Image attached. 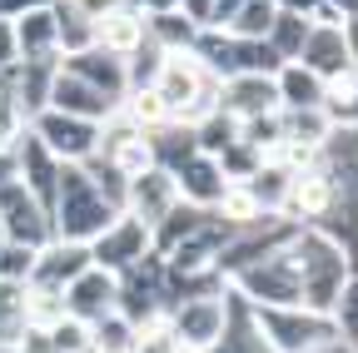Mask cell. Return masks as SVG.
Returning a JSON list of instances; mask_svg holds the SVG:
<instances>
[{
  "instance_id": "cell-39",
  "label": "cell",
  "mask_w": 358,
  "mask_h": 353,
  "mask_svg": "<svg viewBox=\"0 0 358 353\" xmlns=\"http://www.w3.org/2000/svg\"><path fill=\"white\" fill-rule=\"evenodd\" d=\"M25 124H30V115L20 110V100L0 90V150H15V140L25 135Z\"/></svg>"
},
{
  "instance_id": "cell-13",
  "label": "cell",
  "mask_w": 358,
  "mask_h": 353,
  "mask_svg": "<svg viewBox=\"0 0 358 353\" xmlns=\"http://www.w3.org/2000/svg\"><path fill=\"white\" fill-rule=\"evenodd\" d=\"M10 35H15V60H60V6H35L10 15Z\"/></svg>"
},
{
  "instance_id": "cell-36",
  "label": "cell",
  "mask_w": 358,
  "mask_h": 353,
  "mask_svg": "<svg viewBox=\"0 0 358 353\" xmlns=\"http://www.w3.org/2000/svg\"><path fill=\"white\" fill-rule=\"evenodd\" d=\"M45 333H50L55 353H95V343H90V324H85V319H75V314L55 319Z\"/></svg>"
},
{
  "instance_id": "cell-27",
  "label": "cell",
  "mask_w": 358,
  "mask_h": 353,
  "mask_svg": "<svg viewBox=\"0 0 358 353\" xmlns=\"http://www.w3.org/2000/svg\"><path fill=\"white\" fill-rule=\"evenodd\" d=\"M234 140H239V120H234L229 110H224V105L194 124V145H199V154H214V159H219V154L229 150Z\"/></svg>"
},
{
  "instance_id": "cell-47",
  "label": "cell",
  "mask_w": 358,
  "mask_h": 353,
  "mask_svg": "<svg viewBox=\"0 0 358 353\" xmlns=\"http://www.w3.org/2000/svg\"><path fill=\"white\" fill-rule=\"evenodd\" d=\"M324 6L338 15V20H348V15H358V0H324Z\"/></svg>"
},
{
  "instance_id": "cell-1",
  "label": "cell",
  "mask_w": 358,
  "mask_h": 353,
  "mask_svg": "<svg viewBox=\"0 0 358 353\" xmlns=\"http://www.w3.org/2000/svg\"><path fill=\"white\" fill-rule=\"evenodd\" d=\"M289 254H294V269H299V289H303V308H319L329 314V303L338 294V284L348 279L353 269V254L338 234H329L324 224H299L294 239H289Z\"/></svg>"
},
{
  "instance_id": "cell-21",
  "label": "cell",
  "mask_w": 358,
  "mask_h": 353,
  "mask_svg": "<svg viewBox=\"0 0 358 353\" xmlns=\"http://www.w3.org/2000/svg\"><path fill=\"white\" fill-rule=\"evenodd\" d=\"M90 269V244H75V239H50L40 254H35V274L30 284H50V289H65L70 279H80Z\"/></svg>"
},
{
  "instance_id": "cell-50",
  "label": "cell",
  "mask_w": 358,
  "mask_h": 353,
  "mask_svg": "<svg viewBox=\"0 0 358 353\" xmlns=\"http://www.w3.org/2000/svg\"><path fill=\"white\" fill-rule=\"evenodd\" d=\"M353 124H358V115H353Z\"/></svg>"
},
{
  "instance_id": "cell-32",
  "label": "cell",
  "mask_w": 358,
  "mask_h": 353,
  "mask_svg": "<svg viewBox=\"0 0 358 353\" xmlns=\"http://www.w3.org/2000/svg\"><path fill=\"white\" fill-rule=\"evenodd\" d=\"M120 110H124L134 124H140L145 135H150V129H159V124H169V110H164V100L150 90V85H145V90H129V95L120 100Z\"/></svg>"
},
{
  "instance_id": "cell-15",
  "label": "cell",
  "mask_w": 358,
  "mask_h": 353,
  "mask_svg": "<svg viewBox=\"0 0 358 353\" xmlns=\"http://www.w3.org/2000/svg\"><path fill=\"white\" fill-rule=\"evenodd\" d=\"M169 174H174V185H179V199H185V204H199V209H214L219 194L234 185L214 154H189L185 164L169 169Z\"/></svg>"
},
{
  "instance_id": "cell-17",
  "label": "cell",
  "mask_w": 358,
  "mask_h": 353,
  "mask_svg": "<svg viewBox=\"0 0 358 353\" xmlns=\"http://www.w3.org/2000/svg\"><path fill=\"white\" fill-rule=\"evenodd\" d=\"M45 105H55V110H65V115H80V120H105L120 100H110L105 90H95L90 80H80V75H70L65 65H55V80H50V100Z\"/></svg>"
},
{
  "instance_id": "cell-11",
  "label": "cell",
  "mask_w": 358,
  "mask_h": 353,
  "mask_svg": "<svg viewBox=\"0 0 358 353\" xmlns=\"http://www.w3.org/2000/svg\"><path fill=\"white\" fill-rule=\"evenodd\" d=\"M155 249V239H150V224H140L134 214H115L110 224L90 239V264H100V269H110V274H120V269H129L134 259H145Z\"/></svg>"
},
{
  "instance_id": "cell-41",
  "label": "cell",
  "mask_w": 358,
  "mask_h": 353,
  "mask_svg": "<svg viewBox=\"0 0 358 353\" xmlns=\"http://www.w3.org/2000/svg\"><path fill=\"white\" fill-rule=\"evenodd\" d=\"M274 6H279V10H294V15L313 20V25H319V20H338V15L324 6V0H274Z\"/></svg>"
},
{
  "instance_id": "cell-35",
  "label": "cell",
  "mask_w": 358,
  "mask_h": 353,
  "mask_svg": "<svg viewBox=\"0 0 358 353\" xmlns=\"http://www.w3.org/2000/svg\"><path fill=\"white\" fill-rule=\"evenodd\" d=\"M129 353H185L179 338H174V329H169V314H159L150 324H134V348Z\"/></svg>"
},
{
  "instance_id": "cell-30",
  "label": "cell",
  "mask_w": 358,
  "mask_h": 353,
  "mask_svg": "<svg viewBox=\"0 0 358 353\" xmlns=\"http://www.w3.org/2000/svg\"><path fill=\"white\" fill-rule=\"evenodd\" d=\"M194 35H199V25H194L185 10L150 15V40H155V45H164V50H189V45H194Z\"/></svg>"
},
{
  "instance_id": "cell-3",
  "label": "cell",
  "mask_w": 358,
  "mask_h": 353,
  "mask_svg": "<svg viewBox=\"0 0 358 353\" xmlns=\"http://www.w3.org/2000/svg\"><path fill=\"white\" fill-rule=\"evenodd\" d=\"M249 333L264 353H334L338 348L334 319L319 314V308H303V303L249 308Z\"/></svg>"
},
{
  "instance_id": "cell-37",
  "label": "cell",
  "mask_w": 358,
  "mask_h": 353,
  "mask_svg": "<svg viewBox=\"0 0 358 353\" xmlns=\"http://www.w3.org/2000/svg\"><path fill=\"white\" fill-rule=\"evenodd\" d=\"M0 329L6 333L25 329V284L20 279H0Z\"/></svg>"
},
{
  "instance_id": "cell-26",
  "label": "cell",
  "mask_w": 358,
  "mask_h": 353,
  "mask_svg": "<svg viewBox=\"0 0 358 353\" xmlns=\"http://www.w3.org/2000/svg\"><path fill=\"white\" fill-rule=\"evenodd\" d=\"M214 214H219V219H224V224H229V229L239 234V229H249V224H259V219H264L268 209H264V204H259V199L249 194V185H239V180H234L229 189H224V194H219V204H214Z\"/></svg>"
},
{
  "instance_id": "cell-14",
  "label": "cell",
  "mask_w": 358,
  "mask_h": 353,
  "mask_svg": "<svg viewBox=\"0 0 358 353\" xmlns=\"http://www.w3.org/2000/svg\"><path fill=\"white\" fill-rule=\"evenodd\" d=\"M115 298H120L115 274L100 269V264H90L80 279L65 284V314H75V319H85V324H95V319L115 314Z\"/></svg>"
},
{
  "instance_id": "cell-22",
  "label": "cell",
  "mask_w": 358,
  "mask_h": 353,
  "mask_svg": "<svg viewBox=\"0 0 358 353\" xmlns=\"http://www.w3.org/2000/svg\"><path fill=\"white\" fill-rule=\"evenodd\" d=\"M294 60H303L313 75H334V70L353 65V60H348V40H343V20L308 25V40H303V50H299Z\"/></svg>"
},
{
  "instance_id": "cell-44",
  "label": "cell",
  "mask_w": 358,
  "mask_h": 353,
  "mask_svg": "<svg viewBox=\"0 0 358 353\" xmlns=\"http://www.w3.org/2000/svg\"><path fill=\"white\" fill-rule=\"evenodd\" d=\"M15 60V35H10V20H0V65Z\"/></svg>"
},
{
  "instance_id": "cell-9",
  "label": "cell",
  "mask_w": 358,
  "mask_h": 353,
  "mask_svg": "<svg viewBox=\"0 0 358 353\" xmlns=\"http://www.w3.org/2000/svg\"><path fill=\"white\" fill-rule=\"evenodd\" d=\"M0 234H6L10 244H30V249H45V244L55 239L50 209H45L20 180L0 185Z\"/></svg>"
},
{
  "instance_id": "cell-38",
  "label": "cell",
  "mask_w": 358,
  "mask_h": 353,
  "mask_svg": "<svg viewBox=\"0 0 358 353\" xmlns=\"http://www.w3.org/2000/svg\"><path fill=\"white\" fill-rule=\"evenodd\" d=\"M35 254L40 249H30V244H0V279H20V284H30V274H35Z\"/></svg>"
},
{
  "instance_id": "cell-20",
  "label": "cell",
  "mask_w": 358,
  "mask_h": 353,
  "mask_svg": "<svg viewBox=\"0 0 358 353\" xmlns=\"http://www.w3.org/2000/svg\"><path fill=\"white\" fill-rule=\"evenodd\" d=\"M15 174H20V185H25L45 209H50V199H55V180H60V159L45 150V145L30 135V129L15 140Z\"/></svg>"
},
{
  "instance_id": "cell-48",
  "label": "cell",
  "mask_w": 358,
  "mask_h": 353,
  "mask_svg": "<svg viewBox=\"0 0 358 353\" xmlns=\"http://www.w3.org/2000/svg\"><path fill=\"white\" fill-rule=\"evenodd\" d=\"M10 338H15V333H6V329H0V348H10Z\"/></svg>"
},
{
  "instance_id": "cell-16",
  "label": "cell",
  "mask_w": 358,
  "mask_h": 353,
  "mask_svg": "<svg viewBox=\"0 0 358 353\" xmlns=\"http://www.w3.org/2000/svg\"><path fill=\"white\" fill-rule=\"evenodd\" d=\"M219 105L234 120L268 115V110H279V85H274V75H229V80H219Z\"/></svg>"
},
{
  "instance_id": "cell-6",
  "label": "cell",
  "mask_w": 358,
  "mask_h": 353,
  "mask_svg": "<svg viewBox=\"0 0 358 353\" xmlns=\"http://www.w3.org/2000/svg\"><path fill=\"white\" fill-rule=\"evenodd\" d=\"M189 50L204 60V70H209L214 80H229V75H274V70L284 65L268 40H244V35H234V30H214V25H204V30L194 35Z\"/></svg>"
},
{
  "instance_id": "cell-23",
  "label": "cell",
  "mask_w": 358,
  "mask_h": 353,
  "mask_svg": "<svg viewBox=\"0 0 358 353\" xmlns=\"http://www.w3.org/2000/svg\"><path fill=\"white\" fill-rule=\"evenodd\" d=\"M279 110H324V75H313L303 60H284L274 70Z\"/></svg>"
},
{
  "instance_id": "cell-29",
  "label": "cell",
  "mask_w": 358,
  "mask_h": 353,
  "mask_svg": "<svg viewBox=\"0 0 358 353\" xmlns=\"http://www.w3.org/2000/svg\"><path fill=\"white\" fill-rule=\"evenodd\" d=\"M308 25L313 20H303V15H294V10H274V25H268V45H274V55L279 60H294L299 50H303V40H308Z\"/></svg>"
},
{
  "instance_id": "cell-10",
  "label": "cell",
  "mask_w": 358,
  "mask_h": 353,
  "mask_svg": "<svg viewBox=\"0 0 358 353\" xmlns=\"http://www.w3.org/2000/svg\"><path fill=\"white\" fill-rule=\"evenodd\" d=\"M334 204H338V180L329 174V164L319 159V164L289 174V189H284L279 214L294 219V224H324V219L334 214Z\"/></svg>"
},
{
  "instance_id": "cell-2",
  "label": "cell",
  "mask_w": 358,
  "mask_h": 353,
  "mask_svg": "<svg viewBox=\"0 0 358 353\" xmlns=\"http://www.w3.org/2000/svg\"><path fill=\"white\" fill-rule=\"evenodd\" d=\"M120 214V204L100 189V180L90 174V164H60L55 180V199H50V219H55V239H75L90 244L110 219Z\"/></svg>"
},
{
  "instance_id": "cell-33",
  "label": "cell",
  "mask_w": 358,
  "mask_h": 353,
  "mask_svg": "<svg viewBox=\"0 0 358 353\" xmlns=\"http://www.w3.org/2000/svg\"><path fill=\"white\" fill-rule=\"evenodd\" d=\"M274 0H244L239 6V15L224 25V30H234V35H244V40H264L268 35V25H274Z\"/></svg>"
},
{
  "instance_id": "cell-40",
  "label": "cell",
  "mask_w": 358,
  "mask_h": 353,
  "mask_svg": "<svg viewBox=\"0 0 358 353\" xmlns=\"http://www.w3.org/2000/svg\"><path fill=\"white\" fill-rule=\"evenodd\" d=\"M10 353H55V343H50V333H45V329H15Z\"/></svg>"
},
{
  "instance_id": "cell-49",
  "label": "cell",
  "mask_w": 358,
  "mask_h": 353,
  "mask_svg": "<svg viewBox=\"0 0 358 353\" xmlns=\"http://www.w3.org/2000/svg\"><path fill=\"white\" fill-rule=\"evenodd\" d=\"M0 244H6V234H0Z\"/></svg>"
},
{
  "instance_id": "cell-12",
  "label": "cell",
  "mask_w": 358,
  "mask_h": 353,
  "mask_svg": "<svg viewBox=\"0 0 358 353\" xmlns=\"http://www.w3.org/2000/svg\"><path fill=\"white\" fill-rule=\"evenodd\" d=\"M174 204H179V185H174V174H169L164 164H150V169H140V174H129V180H124L120 209L134 214V219H140V224H150V229L159 224Z\"/></svg>"
},
{
  "instance_id": "cell-42",
  "label": "cell",
  "mask_w": 358,
  "mask_h": 353,
  "mask_svg": "<svg viewBox=\"0 0 358 353\" xmlns=\"http://www.w3.org/2000/svg\"><path fill=\"white\" fill-rule=\"evenodd\" d=\"M239 6H244V0H214V6H209V25H214V30H224V25L239 15Z\"/></svg>"
},
{
  "instance_id": "cell-5",
  "label": "cell",
  "mask_w": 358,
  "mask_h": 353,
  "mask_svg": "<svg viewBox=\"0 0 358 353\" xmlns=\"http://www.w3.org/2000/svg\"><path fill=\"white\" fill-rule=\"evenodd\" d=\"M224 284H229V294L244 298V308H289V303H303V289H299V269H294L289 244L284 249H268L264 259L239 264L234 274H224Z\"/></svg>"
},
{
  "instance_id": "cell-46",
  "label": "cell",
  "mask_w": 358,
  "mask_h": 353,
  "mask_svg": "<svg viewBox=\"0 0 358 353\" xmlns=\"http://www.w3.org/2000/svg\"><path fill=\"white\" fill-rule=\"evenodd\" d=\"M10 180H20L15 174V150H0V185H10Z\"/></svg>"
},
{
  "instance_id": "cell-4",
  "label": "cell",
  "mask_w": 358,
  "mask_h": 353,
  "mask_svg": "<svg viewBox=\"0 0 358 353\" xmlns=\"http://www.w3.org/2000/svg\"><path fill=\"white\" fill-rule=\"evenodd\" d=\"M150 90L164 100L174 124H199L204 115L219 110V80L204 70V60L194 50H164L159 75H155Z\"/></svg>"
},
{
  "instance_id": "cell-8",
  "label": "cell",
  "mask_w": 358,
  "mask_h": 353,
  "mask_svg": "<svg viewBox=\"0 0 358 353\" xmlns=\"http://www.w3.org/2000/svg\"><path fill=\"white\" fill-rule=\"evenodd\" d=\"M25 129H30V135L50 150L60 164H85L90 154H95V145H100V124H95V120L65 115V110H55V105L35 110Z\"/></svg>"
},
{
  "instance_id": "cell-28",
  "label": "cell",
  "mask_w": 358,
  "mask_h": 353,
  "mask_svg": "<svg viewBox=\"0 0 358 353\" xmlns=\"http://www.w3.org/2000/svg\"><path fill=\"white\" fill-rule=\"evenodd\" d=\"M55 319H65V289L25 284V329H50Z\"/></svg>"
},
{
  "instance_id": "cell-24",
  "label": "cell",
  "mask_w": 358,
  "mask_h": 353,
  "mask_svg": "<svg viewBox=\"0 0 358 353\" xmlns=\"http://www.w3.org/2000/svg\"><path fill=\"white\" fill-rule=\"evenodd\" d=\"M329 319H334L338 348L358 353V264L348 269V279L338 284V294H334V303H329Z\"/></svg>"
},
{
  "instance_id": "cell-45",
  "label": "cell",
  "mask_w": 358,
  "mask_h": 353,
  "mask_svg": "<svg viewBox=\"0 0 358 353\" xmlns=\"http://www.w3.org/2000/svg\"><path fill=\"white\" fill-rule=\"evenodd\" d=\"M343 40H348V60L358 65V15H348V20H343Z\"/></svg>"
},
{
  "instance_id": "cell-43",
  "label": "cell",
  "mask_w": 358,
  "mask_h": 353,
  "mask_svg": "<svg viewBox=\"0 0 358 353\" xmlns=\"http://www.w3.org/2000/svg\"><path fill=\"white\" fill-rule=\"evenodd\" d=\"M209 6H214V0H185V15L204 30V25H209Z\"/></svg>"
},
{
  "instance_id": "cell-31",
  "label": "cell",
  "mask_w": 358,
  "mask_h": 353,
  "mask_svg": "<svg viewBox=\"0 0 358 353\" xmlns=\"http://www.w3.org/2000/svg\"><path fill=\"white\" fill-rule=\"evenodd\" d=\"M90 343H95V353H129L134 348V324L115 308V314L90 324Z\"/></svg>"
},
{
  "instance_id": "cell-19",
  "label": "cell",
  "mask_w": 358,
  "mask_h": 353,
  "mask_svg": "<svg viewBox=\"0 0 358 353\" xmlns=\"http://www.w3.org/2000/svg\"><path fill=\"white\" fill-rule=\"evenodd\" d=\"M60 65H65L70 75L90 80L95 90H105L110 100H124V90H129L124 55H115V50H105V45H85V50H75V55H60Z\"/></svg>"
},
{
  "instance_id": "cell-7",
  "label": "cell",
  "mask_w": 358,
  "mask_h": 353,
  "mask_svg": "<svg viewBox=\"0 0 358 353\" xmlns=\"http://www.w3.org/2000/svg\"><path fill=\"white\" fill-rule=\"evenodd\" d=\"M234 324V303H229V289H214V294H194V298H179L169 308V329L179 338L185 353H209L224 343Z\"/></svg>"
},
{
  "instance_id": "cell-25",
  "label": "cell",
  "mask_w": 358,
  "mask_h": 353,
  "mask_svg": "<svg viewBox=\"0 0 358 353\" xmlns=\"http://www.w3.org/2000/svg\"><path fill=\"white\" fill-rule=\"evenodd\" d=\"M279 120H284V140H279V145H308V150H324L329 129H334V120H329L324 110H279Z\"/></svg>"
},
{
  "instance_id": "cell-34",
  "label": "cell",
  "mask_w": 358,
  "mask_h": 353,
  "mask_svg": "<svg viewBox=\"0 0 358 353\" xmlns=\"http://www.w3.org/2000/svg\"><path fill=\"white\" fill-rule=\"evenodd\" d=\"M55 6H60V55H75L85 45H95V20L80 15V10H70L65 0H55Z\"/></svg>"
},
{
  "instance_id": "cell-18",
  "label": "cell",
  "mask_w": 358,
  "mask_h": 353,
  "mask_svg": "<svg viewBox=\"0 0 358 353\" xmlns=\"http://www.w3.org/2000/svg\"><path fill=\"white\" fill-rule=\"evenodd\" d=\"M150 40V15L134 6V0H120V6H110L100 20H95V45L115 50V55H129L140 50Z\"/></svg>"
}]
</instances>
